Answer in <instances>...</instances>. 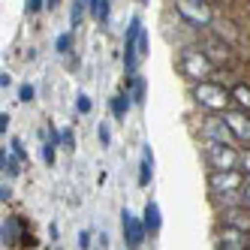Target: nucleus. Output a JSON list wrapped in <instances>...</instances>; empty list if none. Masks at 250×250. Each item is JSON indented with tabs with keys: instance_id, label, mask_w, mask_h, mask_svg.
Segmentation results:
<instances>
[{
	"instance_id": "nucleus-1",
	"label": "nucleus",
	"mask_w": 250,
	"mask_h": 250,
	"mask_svg": "<svg viewBox=\"0 0 250 250\" xmlns=\"http://www.w3.org/2000/svg\"><path fill=\"white\" fill-rule=\"evenodd\" d=\"M187 94H190L193 109H199L202 115H208V112H226L229 105H232V84H223L214 76L187 84Z\"/></svg>"
},
{
	"instance_id": "nucleus-2",
	"label": "nucleus",
	"mask_w": 250,
	"mask_h": 250,
	"mask_svg": "<svg viewBox=\"0 0 250 250\" xmlns=\"http://www.w3.org/2000/svg\"><path fill=\"white\" fill-rule=\"evenodd\" d=\"M172 12L184 27L196 33H208L217 24V9H214L211 0H172Z\"/></svg>"
},
{
	"instance_id": "nucleus-3",
	"label": "nucleus",
	"mask_w": 250,
	"mask_h": 250,
	"mask_svg": "<svg viewBox=\"0 0 250 250\" xmlns=\"http://www.w3.org/2000/svg\"><path fill=\"white\" fill-rule=\"evenodd\" d=\"M175 66H178V76H181L187 84L202 82V79H211L214 73H217V66L211 63V58L202 51L199 42H190V45H181V48H178Z\"/></svg>"
},
{
	"instance_id": "nucleus-4",
	"label": "nucleus",
	"mask_w": 250,
	"mask_h": 250,
	"mask_svg": "<svg viewBox=\"0 0 250 250\" xmlns=\"http://www.w3.org/2000/svg\"><path fill=\"white\" fill-rule=\"evenodd\" d=\"M202 160L208 169H238L241 145H232V142H202Z\"/></svg>"
},
{
	"instance_id": "nucleus-5",
	"label": "nucleus",
	"mask_w": 250,
	"mask_h": 250,
	"mask_svg": "<svg viewBox=\"0 0 250 250\" xmlns=\"http://www.w3.org/2000/svg\"><path fill=\"white\" fill-rule=\"evenodd\" d=\"M247 175L241 169H208V196L220 199L229 193H241Z\"/></svg>"
},
{
	"instance_id": "nucleus-6",
	"label": "nucleus",
	"mask_w": 250,
	"mask_h": 250,
	"mask_svg": "<svg viewBox=\"0 0 250 250\" xmlns=\"http://www.w3.org/2000/svg\"><path fill=\"white\" fill-rule=\"evenodd\" d=\"M139 33H142V19H139V15H133L130 24H127V33H124V79H133L139 73V63H142Z\"/></svg>"
},
{
	"instance_id": "nucleus-7",
	"label": "nucleus",
	"mask_w": 250,
	"mask_h": 250,
	"mask_svg": "<svg viewBox=\"0 0 250 250\" xmlns=\"http://www.w3.org/2000/svg\"><path fill=\"white\" fill-rule=\"evenodd\" d=\"M199 139L202 142H232V145H238V139H235V133H232V127L226 124L223 112H208V115H202Z\"/></svg>"
},
{
	"instance_id": "nucleus-8",
	"label": "nucleus",
	"mask_w": 250,
	"mask_h": 250,
	"mask_svg": "<svg viewBox=\"0 0 250 250\" xmlns=\"http://www.w3.org/2000/svg\"><path fill=\"white\" fill-rule=\"evenodd\" d=\"M196 42L202 45V51L211 58V63L217 66V69H229L232 66V45L220 37V33H205V37H199V33H196Z\"/></svg>"
},
{
	"instance_id": "nucleus-9",
	"label": "nucleus",
	"mask_w": 250,
	"mask_h": 250,
	"mask_svg": "<svg viewBox=\"0 0 250 250\" xmlns=\"http://www.w3.org/2000/svg\"><path fill=\"white\" fill-rule=\"evenodd\" d=\"M121 229H124V241H127V247H142V244L148 241L145 220L136 217L130 208H124V211H121Z\"/></svg>"
},
{
	"instance_id": "nucleus-10",
	"label": "nucleus",
	"mask_w": 250,
	"mask_h": 250,
	"mask_svg": "<svg viewBox=\"0 0 250 250\" xmlns=\"http://www.w3.org/2000/svg\"><path fill=\"white\" fill-rule=\"evenodd\" d=\"M214 244L223 250H244V247H250V235L235 226H229V223H220L217 232H214Z\"/></svg>"
},
{
	"instance_id": "nucleus-11",
	"label": "nucleus",
	"mask_w": 250,
	"mask_h": 250,
	"mask_svg": "<svg viewBox=\"0 0 250 250\" xmlns=\"http://www.w3.org/2000/svg\"><path fill=\"white\" fill-rule=\"evenodd\" d=\"M223 118L232 127V133H235L238 145H250V112L238 109V105H229V109L223 112Z\"/></svg>"
},
{
	"instance_id": "nucleus-12",
	"label": "nucleus",
	"mask_w": 250,
	"mask_h": 250,
	"mask_svg": "<svg viewBox=\"0 0 250 250\" xmlns=\"http://www.w3.org/2000/svg\"><path fill=\"white\" fill-rule=\"evenodd\" d=\"M217 220L235 226V229H241V232H247V235H250V208H247L244 202L229 205V208H220V211H217Z\"/></svg>"
},
{
	"instance_id": "nucleus-13",
	"label": "nucleus",
	"mask_w": 250,
	"mask_h": 250,
	"mask_svg": "<svg viewBox=\"0 0 250 250\" xmlns=\"http://www.w3.org/2000/svg\"><path fill=\"white\" fill-rule=\"evenodd\" d=\"M24 220L21 217H6L3 226H0V241H3V247H19L21 241H27L24 235Z\"/></svg>"
},
{
	"instance_id": "nucleus-14",
	"label": "nucleus",
	"mask_w": 250,
	"mask_h": 250,
	"mask_svg": "<svg viewBox=\"0 0 250 250\" xmlns=\"http://www.w3.org/2000/svg\"><path fill=\"white\" fill-rule=\"evenodd\" d=\"M142 220H145V229H148V238H157L160 229H163V211H160V205L151 199L145 205V211H142Z\"/></svg>"
},
{
	"instance_id": "nucleus-15",
	"label": "nucleus",
	"mask_w": 250,
	"mask_h": 250,
	"mask_svg": "<svg viewBox=\"0 0 250 250\" xmlns=\"http://www.w3.org/2000/svg\"><path fill=\"white\" fill-rule=\"evenodd\" d=\"M133 97H130V91H124V87H121V91L109 100V112H112V118L115 121H127V115H130V109H133Z\"/></svg>"
},
{
	"instance_id": "nucleus-16",
	"label": "nucleus",
	"mask_w": 250,
	"mask_h": 250,
	"mask_svg": "<svg viewBox=\"0 0 250 250\" xmlns=\"http://www.w3.org/2000/svg\"><path fill=\"white\" fill-rule=\"evenodd\" d=\"M124 91H130L136 105H145V100H148V79L142 73H136L133 79H124Z\"/></svg>"
},
{
	"instance_id": "nucleus-17",
	"label": "nucleus",
	"mask_w": 250,
	"mask_h": 250,
	"mask_svg": "<svg viewBox=\"0 0 250 250\" xmlns=\"http://www.w3.org/2000/svg\"><path fill=\"white\" fill-rule=\"evenodd\" d=\"M154 181V151L151 145H142V160H139V187H148Z\"/></svg>"
},
{
	"instance_id": "nucleus-18",
	"label": "nucleus",
	"mask_w": 250,
	"mask_h": 250,
	"mask_svg": "<svg viewBox=\"0 0 250 250\" xmlns=\"http://www.w3.org/2000/svg\"><path fill=\"white\" fill-rule=\"evenodd\" d=\"M21 163H24V160L15 157L12 148H3V151H0V169H3V175L9 178V181H15V178L21 175Z\"/></svg>"
},
{
	"instance_id": "nucleus-19",
	"label": "nucleus",
	"mask_w": 250,
	"mask_h": 250,
	"mask_svg": "<svg viewBox=\"0 0 250 250\" xmlns=\"http://www.w3.org/2000/svg\"><path fill=\"white\" fill-rule=\"evenodd\" d=\"M232 105L250 112V82H235L232 84Z\"/></svg>"
},
{
	"instance_id": "nucleus-20",
	"label": "nucleus",
	"mask_w": 250,
	"mask_h": 250,
	"mask_svg": "<svg viewBox=\"0 0 250 250\" xmlns=\"http://www.w3.org/2000/svg\"><path fill=\"white\" fill-rule=\"evenodd\" d=\"M87 12H91L100 24H109V15H112V0H87Z\"/></svg>"
},
{
	"instance_id": "nucleus-21",
	"label": "nucleus",
	"mask_w": 250,
	"mask_h": 250,
	"mask_svg": "<svg viewBox=\"0 0 250 250\" xmlns=\"http://www.w3.org/2000/svg\"><path fill=\"white\" fill-rule=\"evenodd\" d=\"M40 157H42V163H45V166H55V160H58V145H51L48 139H42V145H40Z\"/></svg>"
},
{
	"instance_id": "nucleus-22",
	"label": "nucleus",
	"mask_w": 250,
	"mask_h": 250,
	"mask_svg": "<svg viewBox=\"0 0 250 250\" xmlns=\"http://www.w3.org/2000/svg\"><path fill=\"white\" fill-rule=\"evenodd\" d=\"M84 12H87V0H76V3H73V12H69V24L79 27L82 19H84Z\"/></svg>"
},
{
	"instance_id": "nucleus-23",
	"label": "nucleus",
	"mask_w": 250,
	"mask_h": 250,
	"mask_svg": "<svg viewBox=\"0 0 250 250\" xmlns=\"http://www.w3.org/2000/svg\"><path fill=\"white\" fill-rule=\"evenodd\" d=\"M55 51L58 55H69V51H73V33H61L55 40Z\"/></svg>"
},
{
	"instance_id": "nucleus-24",
	"label": "nucleus",
	"mask_w": 250,
	"mask_h": 250,
	"mask_svg": "<svg viewBox=\"0 0 250 250\" xmlns=\"http://www.w3.org/2000/svg\"><path fill=\"white\" fill-rule=\"evenodd\" d=\"M91 109H94V103H91V97H87V94H76V112L79 115H91Z\"/></svg>"
},
{
	"instance_id": "nucleus-25",
	"label": "nucleus",
	"mask_w": 250,
	"mask_h": 250,
	"mask_svg": "<svg viewBox=\"0 0 250 250\" xmlns=\"http://www.w3.org/2000/svg\"><path fill=\"white\" fill-rule=\"evenodd\" d=\"M33 100H37V87H33L30 82L19 84V103H33Z\"/></svg>"
},
{
	"instance_id": "nucleus-26",
	"label": "nucleus",
	"mask_w": 250,
	"mask_h": 250,
	"mask_svg": "<svg viewBox=\"0 0 250 250\" xmlns=\"http://www.w3.org/2000/svg\"><path fill=\"white\" fill-rule=\"evenodd\" d=\"M45 139L51 142V145H58V148L63 145V133H61V130L55 127V124H48V127H45Z\"/></svg>"
},
{
	"instance_id": "nucleus-27",
	"label": "nucleus",
	"mask_w": 250,
	"mask_h": 250,
	"mask_svg": "<svg viewBox=\"0 0 250 250\" xmlns=\"http://www.w3.org/2000/svg\"><path fill=\"white\" fill-rule=\"evenodd\" d=\"M9 148H12V154H15V157L27 160V148H24V142H21L19 136H12V139H9Z\"/></svg>"
},
{
	"instance_id": "nucleus-28",
	"label": "nucleus",
	"mask_w": 250,
	"mask_h": 250,
	"mask_svg": "<svg viewBox=\"0 0 250 250\" xmlns=\"http://www.w3.org/2000/svg\"><path fill=\"white\" fill-rule=\"evenodd\" d=\"M97 136H100V142H103V148L112 145V130H109V124H100V127H97Z\"/></svg>"
},
{
	"instance_id": "nucleus-29",
	"label": "nucleus",
	"mask_w": 250,
	"mask_h": 250,
	"mask_svg": "<svg viewBox=\"0 0 250 250\" xmlns=\"http://www.w3.org/2000/svg\"><path fill=\"white\" fill-rule=\"evenodd\" d=\"M45 9V0H27V3H24V12L27 15H40Z\"/></svg>"
},
{
	"instance_id": "nucleus-30",
	"label": "nucleus",
	"mask_w": 250,
	"mask_h": 250,
	"mask_svg": "<svg viewBox=\"0 0 250 250\" xmlns=\"http://www.w3.org/2000/svg\"><path fill=\"white\" fill-rule=\"evenodd\" d=\"M238 169L250 178V145H241V166Z\"/></svg>"
},
{
	"instance_id": "nucleus-31",
	"label": "nucleus",
	"mask_w": 250,
	"mask_h": 250,
	"mask_svg": "<svg viewBox=\"0 0 250 250\" xmlns=\"http://www.w3.org/2000/svg\"><path fill=\"white\" fill-rule=\"evenodd\" d=\"M139 55H142V61L151 55V51H148V33H145V27H142V33H139Z\"/></svg>"
},
{
	"instance_id": "nucleus-32",
	"label": "nucleus",
	"mask_w": 250,
	"mask_h": 250,
	"mask_svg": "<svg viewBox=\"0 0 250 250\" xmlns=\"http://www.w3.org/2000/svg\"><path fill=\"white\" fill-rule=\"evenodd\" d=\"M73 145H76V136H73V130H63V148H69V151H73Z\"/></svg>"
},
{
	"instance_id": "nucleus-33",
	"label": "nucleus",
	"mask_w": 250,
	"mask_h": 250,
	"mask_svg": "<svg viewBox=\"0 0 250 250\" xmlns=\"http://www.w3.org/2000/svg\"><path fill=\"white\" fill-rule=\"evenodd\" d=\"M241 202L250 208V178H247V181H244V187H241Z\"/></svg>"
},
{
	"instance_id": "nucleus-34",
	"label": "nucleus",
	"mask_w": 250,
	"mask_h": 250,
	"mask_svg": "<svg viewBox=\"0 0 250 250\" xmlns=\"http://www.w3.org/2000/svg\"><path fill=\"white\" fill-rule=\"evenodd\" d=\"M0 199H3V202H9V199H12V187H9V184L0 187Z\"/></svg>"
},
{
	"instance_id": "nucleus-35",
	"label": "nucleus",
	"mask_w": 250,
	"mask_h": 250,
	"mask_svg": "<svg viewBox=\"0 0 250 250\" xmlns=\"http://www.w3.org/2000/svg\"><path fill=\"white\" fill-rule=\"evenodd\" d=\"M6 130H9V115L3 112V115H0V133H3V136H6Z\"/></svg>"
},
{
	"instance_id": "nucleus-36",
	"label": "nucleus",
	"mask_w": 250,
	"mask_h": 250,
	"mask_svg": "<svg viewBox=\"0 0 250 250\" xmlns=\"http://www.w3.org/2000/svg\"><path fill=\"white\" fill-rule=\"evenodd\" d=\"M79 247H91V235H87V232H82V235H79Z\"/></svg>"
},
{
	"instance_id": "nucleus-37",
	"label": "nucleus",
	"mask_w": 250,
	"mask_h": 250,
	"mask_svg": "<svg viewBox=\"0 0 250 250\" xmlns=\"http://www.w3.org/2000/svg\"><path fill=\"white\" fill-rule=\"evenodd\" d=\"M9 84H12V76H9V73H3V76H0V87H3V91H6Z\"/></svg>"
},
{
	"instance_id": "nucleus-38",
	"label": "nucleus",
	"mask_w": 250,
	"mask_h": 250,
	"mask_svg": "<svg viewBox=\"0 0 250 250\" xmlns=\"http://www.w3.org/2000/svg\"><path fill=\"white\" fill-rule=\"evenodd\" d=\"M61 6V0H45V9H58Z\"/></svg>"
}]
</instances>
